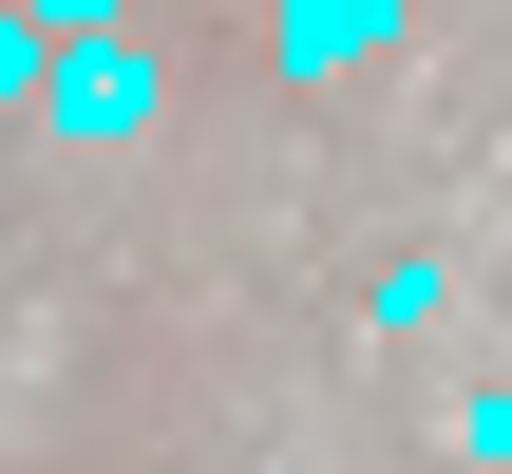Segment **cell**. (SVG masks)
Instances as JSON below:
<instances>
[{"mask_svg": "<svg viewBox=\"0 0 512 474\" xmlns=\"http://www.w3.org/2000/svg\"><path fill=\"white\" fill-rule=\"evenodd\" d=\"M38 114H57V133H133V114H152V76H133V57H114V38H76V57H57V95H38Z\"/></svg>", "mask_w": 512, "mask_h": 474, "instance_id": "cell-1", "label": "cell"}, {"mask_svg": "<svg viewBox=\"0 0 512 474\" xmlns=\"http://www.w3.org/2000/svg\"><path fill=\"white\" fill-rule=\"evenodd\" d=\"M19 19H38V38H95V19H114V0H19Z\"/></svg>", "mask_w": 512, "mask_h": 474, "instance_id": "cell-2", "label": "cell"}]
</instances>
